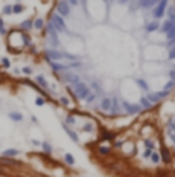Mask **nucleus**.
I'll return each instance as SVG.
<instances>
[{
  "mask_svg": "<svg viewBox=\"0 0 175 177\" xmlns=\"http://www.w3.org/2000/svg\"><path fill=\"white\" fill-rule=\"evenodd\" d=\"M3 154H5V156H17L18 151H17V149H6Z\"/></svg>",
  "mask_w": 175,
  "mask_h": 177,
  "instance_id": "obj_22",
  "label": "nucleus"
},
{
  "mask_svg": "<svg viewBox=\"0 0 175 177\" xmlns=\"http://www.w3.org/2000/svg\"><path fill=\"white\" fill-rule=\"evenodd\" d=\"M22 73H23V74H26V76H29V74L32 73V69H31L29 66H25V68L22 69Z\"/></svg>",
  "mask_w": 175,
  "mask_h": 177,
  "instance_id": "obj_28",
  "label": "nucleus"
},
{
  "mask_svg": "<svg viewBox=\"0 0 175 177\" xmlns=\"http://www.w3.org/2000/svg\"><path fill=\"white\" fill-rule=\"evenodd\" d=\"M9 117H11L12 120H15V122L23 120V116H22V114H18V112H9Z\"/></svg>",
  "mask_w": 175,
  "mask_h": 177,
  "instance_id": "obj_14",
  "label": "nucleus"
},
{
  "mask_svg": "<svg viewBox=\"0 0 175 177\" xmlns=\"http://www.w3.org/2000/svg\"><path fill=\"white\" fill-rule=\"evenodd\" d=\"M63 128H64V131L68 132V136H69V137H71V139H72L74 142H78V137L75 136V132H74V131H71V129H69V128L66 126V123H64V125H63Z\"/></svg>",
  "mask_w": 175,
  "mask_h": 177,
  "instance_id": "obj_11",
  "label": "nucleus"
},
{
  "mask_svg": "<svg viewBox=\"0 0 175 177\" xmlns=\"http://www.w3.org/2000/svg\"><path fill=\"white\" fill-rule=\"evenodd\" d=\"M64 160H66V163H69V165L75 163V160H74V157H72L71 154H64Z\"/></svg>",
  "mask_w": 175,
  "mask_h": 177,
  "instance_id": "obj_20",
  "label": "nucleus"
},
{
  "mask_svg": "<svg viewBox=\"0 0 175 177\" xmlns=\"http://www.w3.org/2000/svg\"><path fill=\"white\" fill-rule=\"evenodd\" d=\"M137 83H138V85H140V86L143 88V90H144V91H149V86H147V83H146L144 80H137Z\"/></svg>",
  "mask_w": 175,
  "mask_h": 177,
  "instance_id": "obj_23",
  "label": "nucleus"
},
{
  "mask_svg": "<svg viewBox=\"0 0 175 177\" xmlns=\"http://www.w3.org/2000/svg\"><path fill=\"white\" fill-rule=\"evenodd\" d=\"M100 153L101 154H108L109 153V148H100Z\"/></svg>",
  "mask_w": 175,
  "mask_h": 177,
  "instance_id": "obj_34",
  "label": "nucleus"
},
{
  "mask_svg": "<svg viewBox=\"0 0 175 177\" xmlns=\"http://www.w3.org/2000/svg\"><path fill=\"white\" fill-rule=\"evenodd\" d=\"M101 137L106 139V140H112V139H115V134H112V132H109V131H103L101 132Z\"/></svg>",
  "mask_w": 175,
  "mask_h": 177,
  "instance_id": "obj_15",
  "label": "nucleus"
},
{
  "mask_svg": "<svg viewBox=\"0 0 175 177\" xmlns=\"http://www.w3.org/2000/svg\"><path fill=\"white\" fill-rule=\"evenodd\" d=\"M11 12H12V5H5L3 6V14L8 15V14H11Z\"/></svg>",
  "mask_w": 175,
  "mask_h": 177,
  "instance_id": "obj_21",
  "label": "nucleus"
},
{
  "mask_svg": "<svg viewBox=\"0 0 175 177\" xmlns=\"http://www.w3.org/2000/svg\"><path fill=\"white\" fill-rule=\"evenodd\" d=\"M35 80L42 85V88H48V83H46V80H45V77H43V76H37V77H35Z\"/></svg>",
  "mask_w": 175,
  "mask_h": 177,
  "instance_id": "obj_18",
  "label": "nucleus"
},
{
  "mask_svg": "<svg viewBox=\"0 0 175 177\" xmlns=\"http://www.w3.org/2000/svg\"><path fill=\"white\" fill-rule=\"evenodd\" d=\"M23 10H25V8H23V5H20V3L12 5V12H14V14H20Z\"/></svg>",
  "mask_w": 175,
  "mask_h": 177,
  "instance_id": "obj_13",
  "label": "nucleus"
},
{
  "mask_svg": "<svg viewBox=\"0 0 175 177\" xmlns=\"http://www.w3.org/2000/svg\"><path fill=\"white\" fill-rule=\"evenodd\" d=\"M74 93H75L77 99H86V97L91 94V90H89L88 85L77 82V83H74Z\"/></svg>",
  "mask_w": 175,
  "mask_h": 177,
  "instance_id": "obj_1",
  "label": "nucleus"
},
{
  "mask_svg": "<svg viewBox=\"0 0 175 177\" xmlns=\"http://www.w3.org/2000/svg\"><path fill=\"white\" fill-rule=\"evenodd\" d=\"M160 157H161V160L164 162V163H169L172 159H171V154H169V149L168 148H161V151H160Z\"/></svg>",
  "mask_w": 175,
  "mask_h": 177,
  "instance_id": "obj_7",
  "label": "nucleus"
},
{
  "mask_svg": "<svg viewBox=\"0 0 175 177\" xmlns=\"http://www.w3.org/2000/svg\"><path fill=\"white\" fill-rule=\"evenodd\" d=\"M20 28H22L23 31H29V29H32V28H34V25H32V20H25V22H22Z\"/></svg>",
  "mask_w": 175,
  "mask_h": 177,
  "instance_id": "obj_9",
  "label": "nucleus"
},
{
  "mask_svg": "<svg viewBox=\"0 0 175 177\" xmlns=\"http://www.w3.org/2000/svg\"><path fill=\"white\" fill-rule=\"evenodd\" d=\"M60 100H62V103H63V105H66V106L69 105V100L66 99V97H60Z\"/></svg>",
  "mask_w": 175,
  "mask_h": 177,
  "instance_id": "obj_32",
  "label": "nucleus"
},
{
  "mask_svg": "<svg viewBox=\"0 0 175 177\" xmlns=\"http://www.w3.org/2000/svg\"><path fill=\"white\" fill-rule=\"evenodd\" d=\"M0 163H3V165H18V162L14 160V159H0Z\"/></svg>",
  "mask_w": 175,
  "mask_h": 177,
  "instance_id": "obj_12",
  "label": "nucleus"
},
{
  "mask_svg": "<svg viewBox=\"0 0 175 177\" xmlns=\"http://www.w3.org/2000/svg\"><path fill=\"white\" fill-rule=\"evenodd\" d=\"M32 25H34V28H35V29H42L43 26H45V20L39 17V19H35V20L32 22Z\"/></svg>",
  "mask_w": 175,
  "mask_h": 177,
  "instance_id": "obj_10",
  "label": "nucleus"
},
{
  "mask_svg": "<svg viewBox=\"0 0 175 177\" xmlns=\"http://www.w3.org/2000/svg\"><path fill=\"white\" fill-rule=\"evenodd\" d=\"M63 79H64V80H68V82H71V83H77L78 80H80V79H78V76H75V74H64L63 76Z\"/></svg>",
  "mask_w": 175,
  "mask_h": 177,
  "instance_id": "obj_8",
  "label": "nucleus"
},
{
  "mask_svg": "<svg viewBox=\"0 0 175 177\" xmlns=\"http://www.w3.org/2000/svg\"><path fill=\"white\" fill-rule=\"evenodd\" d=\"M2 63H3L5 68H9V66H11V62H9V59H6V57L2 59Z\"/></svg>",
  "mask_w": 175,
  "mask_h": 177,
  "instance_id": "obj_27",
  "label": "nucleus"
},
{
  "mask_svg": "<svg viewBox=\"0 0 175 177\" xmlns=\"http://www.w3.org/2000/svg\"><path fill=\"white\" fill-rule=\"evenodd\" d=\"M57 11L62 17H66L69 15V11H71V8H69V3L66 2V0H60V3L57 6Z\"/></svg>",
  "mask_w": 175,
  "mask_h": 177,
  "instance_id": "obj_3",
  "label": "nucleus"
},
{
  "mask_svg": "<svg viewBox=\"0 0 175 177\" xmlns=\"http://www.w3.org/2000/svg\"><path fill=\"white\" fill-rule=\"evenodd\" d=\"M151 154H152V149H146V151L143 153L144 157H151Z\"/></svg>",
  "mask_w": 175,
  "mask_h": 177,
  "instance_id": "obj_33",
  "label": "nucleus"
},
{
  "mask_svg": "<svg viewBox=\"0 0 175 177\" xmlns=\"http://www.w3.org/2000/svg\"><path fill=\"white\" fill-rule=\"evenodd\" d=\"M166 3H168V2H166V0H161V2H160V5L157 6V10L154 11V17H155V19H160V17H163V15H164Z\"/></svg>",
  "mask_w": 175,
  "mask_h": 177,
  "instance_id": "obj_5",
  "label": "nucleus"
},
{
  "mask_svg": "<svg viewBox=\"0 0 175 177\" xmlns=\"http://www.w3.org/2000/svg\"><path fill=\"white\" fill-rule=\"evenodd\" d=\"M35 103L39 105V106H42V105L45 103V100H43V99H40V97H37V99H35Z\"/></svg>",
  "mask_w": 175,
  "mask_h": 177,
  "instance_id": "obj_31",
  "label": "nucleus"
},
{
  "mask_svg": "<svg viewBox=\"0 0 175 177\" xmlns=\"http://www.w3.org/2000/svg\"><path fill=\"white\" fill-rule=\"evenodd\" d=\"M51 23L54 25V28L55 31H66V25H64V20H63V17L57 12V14H52V19H51Z\"/></svg>",
  "mask_w": 175,
  "mask_h": 177,
  "instance_id": "obj_2",
  "label": "nucleus"
},
{
  "mask_svg": "<svg viewBox=\"0 0 175 177\" xmlns=\"http://www.w3.org/2000/svg\"><path fill=\"white\" fill-rule=\"evenodd\" d=\"M144 143H146V148H147V149H152V151H154V142H151V140H146Z\"/></svg>",
  "mask_w": 175,
  "mask_h": 177,
  "instance_id": "obj_29",
  "label": "nucleus"
},
{
  "mask_svg": "<svg viewBox=\"0 0 175 177\" xmlns=\"http://www.w3.org/2000/svg\"><path fill=\"white\" fill-rule=\"evenodd\" d=\"M123 108L129 114H137L141 111V105H132V103H123Z\"/></svg>",
  "mask_w": 175,
  "mask_h": 177,
  "instance_id": "obj_4",
  "label": "nucleus"
},
{
  "mask_svg": "<svg viewBox=\"0 0 175 177\" xmlns=\"http://www.w3.org/2000/svg\"><path fill=\"white\" fill-rule=\"evenodd\" d=\"M66 123H69V125H74V123H75V119H74L72 116H68V117H66Z\"/></svg>",
  "mask_w": 175,
  "mask_h": 177,
  "instance_id": "obj_30",
  "label": "nucleus"
},
{
  "mask_svg": "<svg viewBox=\"0 0 175 177\" xmlns=\"http://www.w3.org/2000/svg\"><path fill=\"white\" fill-rule=\"evenodd\" d=\"M146 28H147V31L151 32V31H157V29H158V28H160V25L157 23V22H152V23H149V25H147Z\"/></svg>",
  "mask_w": 175,
  "mask_h": 177,
  "instance_id": "obj_16",
  "label": "nucleus"
},
{
  "mask_svg": "<svg viewBox=\"0 0 175 177\" xmlns=\"http://www.w3.org/2000/svg\"><path fill=\"white\" fill-rule=\"evenodd\" d=\"M141 105H143V106H146V108H149V106H151L152 103L149 102V99H147V97H143V99H141Z\"/></svg>",
  "mask_w": 175,
  "mask_h": 177,
  "instance_id": "obj_24",
  "label": "nucleus"
},
{
  "mask_svg": "<svg viewBox=\"0 0 175 177\" xmlns=\"http://www.w3.org/2000/svg\"><path fill=\"white\" fill-rule=\"evenodd\" d=\"M0 173H2V170H0Z\"/></svg>",
  "mask_w": 175,
  "mask_h": 177,
  "instance_id": "obj_36",
  "label": "nucleus"
},
{
  "mask_svg": "<svg viewBox=\"0 0 175 177\" xmlns=\"http://www.w3.org/2000/svg\"><path fill=\"white\" fill-rule=\"evenodd\" d=\"M91 125H89V123H88V125H85V126H83V129H85V131H91Z\"/></svg>",
  "mask_w": 175,
  "mask_h": 177,
  "instance_id": "obj_35",
  "label": "nucleus"
},
{
  "mask_svg": "<svg viewBox=\"0 0 175 177\" xmlns=\"http://www.w3.org/2000/svg\"><path fill=\"white\" fill-rule=\"evenodd\" d=\"M100 108L103 111H111L112 109V99H111V97H103L101 103H100Z\"/></svg>",
  "mask_w": 175,
  "mask_h": 177,
  "instance_id": "obj_6",
  "label": "nucleus"
},
{
  "mask_svg": "<svg viewBox=\"0 0 175 177\" xmlns=\"http://www.w3.org/2000/svg\"><path fill=\"white\" fill-rule=\"evenodd\" d=\"M149 159H151V160H152L154 163H158V162L161 160L160 154H158V153H154V151H152V154H151V157H149Z\"/></svg>",
  "mask_w": 175,
  "mask_h": 177,
  "instance_id": "obj_17",
  "label": "nucleus"
},
{
  "mask_svg": "<svg viewBox=\"0 0 175 177\" xmlns=\"http://www.w3.org/2000/svg\"><path fill=\"white\" fill-rule=\"evenodd\" d=\"M174 122H175V120H174Z\"/></svg>",
  "mask_w": 175,
  "mask_h": 177,
  "instance_id": "obj_37",
  "label": "nucleus"
},
{
  "mask_svg": "<svg viewBox=\"0 0 175 177\" xmlns=\"http://www.w3.org/2000/svg\"><path fill=\"white\" fill-rule=\"evenodd\" d=\"M0 34H6V29H5V22H3V19H0Z\"/></svg>",
  "mask_w": 175,
  "mask_h": 177,
  "instance_id": "obj_25",
  "label": "nucleus"
},
{
  "mask_svg": "<svg viewBox=\"0 0 175 177\" xmlns=\"http://www.w3.org/2000/svg\"><path fill=\"white\" fill-rule=\"evenodd\" d=\"M42 146H43V151H45V153H48V154H51V151H52V148H51V145H49V143H46V142H43V143H42Z\"/></svg>",
  "mask_w": 175,
  "mask_h": 177,
  "instance_id": "obj_19",
  "label": "nucleus"
},
{
  "mask_svg": "<svg viewBox=\"0 0 175 177\" xmlns=\"http://www.w3.org/2000/svg\"><path fill=\"white\" fill-rule=\"evenodd\" d=\"M95 97H97L95 94H89V95L86 97V102H88V103H92V102H95Z\"/></svg>",
  "mask_w": 175,
  "mask_h": 177,
  "instance_id": "obj_26",
  "label": "nucleus"
}]
</instances>
